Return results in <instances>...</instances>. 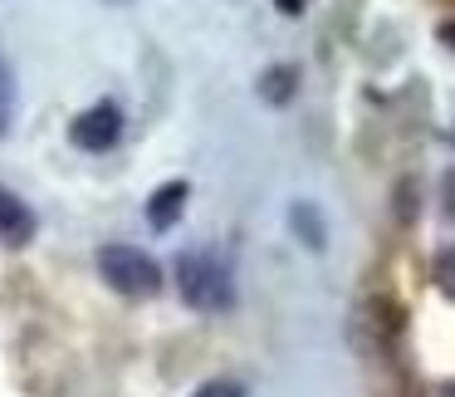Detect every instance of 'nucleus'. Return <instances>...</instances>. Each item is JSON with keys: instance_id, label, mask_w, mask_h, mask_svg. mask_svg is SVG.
I'll list each match as a JSON object with an SVG mask.
<instances>
[{"instance_id": "obj_7", "label": "nucleus", "mask_w": 455, "mask_h": 397, "mask_svg": "<svg viewBox=\"0 0 455 397\" xmlns=\"http://www.w3.org/2000/svg\"><path fill=\"white\" fill-rule=\"evenodd\" d=\"M289 226H294L299 236H304V246H308V250H323V246H328L323 216H318V207H314V201H299V207L289 211Z\"/></svg>"}, {"instance_id": "obj_2", "label": "nucleus", "mask_w": 455, "mask_h": 397, "mask_svg": "<svg viewBox=\"0 0 455 397\" xmlns=\"http://www.w3.org/2000/svg\"><path fill=\"white\" fill-rule=\"evenodd\" d=\"M99 275L108 280V289L128 299H152L162 289V265L138 246H103L99 250Z\"/></svg>"}, {"instance_id": "obj_9", "label": "nucleus", "mask_w": 455, "mask_h": 397, "mask_svg": "<svg viewBox=\"0 0 455 397\" xmlns=\"http://www.w3.org/2000/svg\"><path fill=\"white\" fill-rule=\"evenodd\" d=\"M11 113H15V74L0 60V133H11Z\"/></svg>"}, {"instance_id": "obj_5", "label": "nucleus", "mask_w": 455, "mask_h": 397, "mask_svg": "<svg viewBox=\"0 0 455 397\" xmlns=\"http://www.w3.org/2000/svg\"><path fill=\"white\" fill-rule=\"evenodd\" d=\"M0 240L5 246H30L35 240V211L5 187H0Z\"/></svg>"}, {"instance_id": "obj_10", "label": "nucleus", "mask_w": 455, "mask_h": 397, "mask_svg": "<svg viewBox=\"0 0 455 397\" xmlns=\"http://www.w3.org/2000/svg\"><path fill=\"white\" fill-rule=\"evenodd\" d=\"M191 397H245V387L240 383H206V387H196Z\"/></svg>"}, {"instance_id": "obj_8", "label": "nucleus", "mask_w": 455, "mask_h": 397, "mask_svg": "<svg viewBox=\"0 0 455 397\" xmlns=\"http://www.w3.org/2000/svg\"><path fill=\"white\" fill-rule=\"evenodd\" d=\"M431 275H435V285H441V295L455 299V246H445L441 255L431 260Z\"/></svg>"}, {"instance_id": "obj_3", "label": "nucleus", "mask_w": 455, "mask_h": 397, "mask_svg": "<svg viewBox=\"0 0 455 397\" xmlns=\"http://www.w3.org/2000/svg\"><path fill=\"white\" fill-rule=\"evenodd\" d=\"M123 138V109L118 103H93L69 123V142L79 152H108Z\"/></svg>"}, {"instance_id": "obj_13", "label": "nucleus", "mask_w": 455, "mask_h": 397, "mask_svg": "<svg viewBox=\"0 0 455 397\" xmlns=\"http://www.w3.org/2000/svg\"><path fill=\"white\" fill-rule=\"evenodd\" d=\"M445 197H451V201H445V211H451V216H455V172H451V177H445Z\"/></svg>"}, {"instance_id": "obj_1", "label": "nucleus", "mask_w": 455, "mask_h": 397, "mask_svg": "<svg viewBox=\"0 0 455 397\" xmlns=\"http://www.w3.org/2000/svg\"><path fill=\"white\" fill-rule=\"evenodd\" d=\"M177 289L201 314H220V309L235 304V285H230L226 260H216L211 250H187L177 260Z\"/></svg>"}, {"instance_id": "obj_6", "label": "nucleus", "mask_w": 455, "mask_h": 397, "mask_svg": "<svg viewBox=\"0 0 455 397\" xmlns=\"http://www.w3.org/2000/svg\"><path fill=\"white\" fill-rule=\"evenodd\" d=\"M299 93V69L294 64H275V69L259 74V99L265 103H289Z\"/></svg>"}, {"instance_id": "obj_4", "label": "nucleus", "mask_w": 455, "mask_h": 397, "mask_svg": "<svg viewBox=\"0 0 455 397\" xmlns=\"http://www.w3.org/2000/svg\"><path fill=\"white\" fill-rule=\"evenodd\" d=\"M187 197H191L187 182H162V187L148 197V226L152 231H172L181 221V211H187Z\"/></svg>"}, {"instance_id": "obj_14", "label": "nucleus", "mask_w": 455, "mask_h": 397, "mask_svg": "<svg viewBox=\"0 0 455 397\" xmlns=\"http://www.w3.org/2000/svg\"><path fill=\"white\" fill-rule=\"evenodd\" d=\"M441 397H455V383H445V387H441Z\"/></svg>"}, {"instance_id": "obj_11", "label": "nucleus", "mask_w": 455, "mask_h": 397, "mask_svg": "<svg viewBox=\"0 0 455 397\" xmlns=\"http://www.w3.org/2000/svg\"><path fill=\"white\" fill-rule=\"evenodd\" d=\"M435 40H441V45H451V50H455V20H445L441 30H435Z\"/></svg>"}, {"instance_id": "obj_12", "label": "nucleus", "mask_w": 455, "mask_h": 397, "mask_svg": "<svg viewBox=\"0 0 455 397\" xmlns=\"http://www.w3.org/2000/svg\"><path fill=\"white\" fill-rule=\"evenodd\" d=\"M275 5H279L284 15H304V0H275Z\"/></svg>"}]
</instances>
